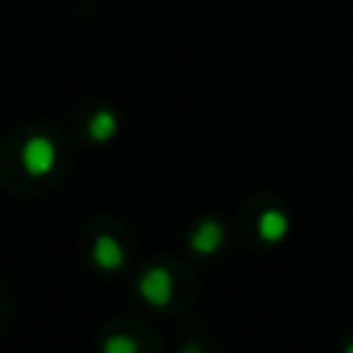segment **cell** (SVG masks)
Listing matches in <instances>:
<instances>
[{
  "label": "cell",
  "mask_w": 353,
  "mask_h": 353,
  "mask_svg": "<svg viewBox=\"0 0 353 353\" xmlns=\"http://www.w3.org/2000/svg\"><path fill=\"white\" fill-rule=\"evenodd\" d=\"M55 160H58V152L47 135L25 138V143L19 149V163H22L28 176H47L55 168Z\"/></svg>",
  "instance_id": "cell-1"
},
{
  "label": "cell",
  "mask_w": 353,
  "mask_h": 353,
  "mask_svg": "<svg viewBox=\"0 0 353 353\" xmlns=\"http://www.w3.org/2000/svg\"><path fill=\"white\" fill-rule=\"evenodd\" d=\"M138 295L149 303V306H165L174 298V279L165 268L154 265L149 270H143V276L138 279Z\"/></svg>",
  "instance_id": "cell-2"
},
{
  "label": "cell",
  "mask_w": 353,
  "mask_h": 353,
  "mask_svg": "<svg viewBox=\"0 0 353 353\" xmlns=\"http://www.w3.org/2000/svg\"><path fill=\"white\" fill-rule=\"evenodd\" d=\"M91 259H94V265H97L99 270L116 273V270L124 268L127 254H124V245H121L113 234L102 232V234H97L94 243H91Z\"/></svg>",
  "instance_id": "cell-3"
},
{
  "label": "cell",
  "mask_w": 353,
  "mask_h": 353,
  "mask_svg": "<svg viewBox=\"0 0 353 353\" xmlns=\"http://www.w3.org/2000/svg\"><path fill=\"white\" fill-rule=\"evenodd\" d=\"M221 243H223V226L212 218L199 221V226L190 232V251H196V254H204V256L215 254L221 248Z\"/></svg>",
  "instance_id": "cell-4"
},
{
  "label": "cell",
  "mask_w": 353,
  "mask_h": 353,
  "mask_svg": "<svg viewBox=\"0 0 353 353\" xmlns=\"http://www.w3.org/2000/svg\"><path fill=\"white\" fill-rule=\"evenodd\" d=\"M256 232H259V237H262L265 243H279V240H284V234L290 232V218H287L281 210L270 207V210H265V212L259 215Z\"/></svg>",
  "instance_id": "cell-5"
},
{
  "label": "cell",
  "mask_w": 353,
  "mask_h": 353,
  "mask_svg": "<svg viewBox=\"0 0 353 353\" xmlns=\"http://www.w3.org/2000/svg\"><path fill=\"white\" fill-rule=\"evenodd\" d=\"M119 132V116L110 108H99L91 119H88V138L97 143H108L113 141Z\"/></svg>",
  "instance_id": "cell-6"
},
{
  "label": "cell",
  "mask_w": 353,
  "mask_h": 353,
  "mask_svg": "<svg viewBox=\"0 0 353 353\" xmlns=\"http://www.w3.org/2000/svg\"><path fill=\"white\" fill-rule=\"evenodd\" d=\"M102 347L108 353H135L138 350V342L130 339V336H110V339H105Z\"/></svg>",
  "instance_id": "cell-7"
},
{
  "label": "cell",
  "mask_w": 353,
  "mask_h": 353,
  "mask_svg": "<svg viewBox=\"0 0 353 353\" xmlns=\"http://www.w3.org/2000/svg\"><path fill=\"white\" fill-rule=\"evenodd\" d=\"M347 353H353V345H347Z\"/></svg>",
  "instance_id": "cell-8"
}]
</instances>
